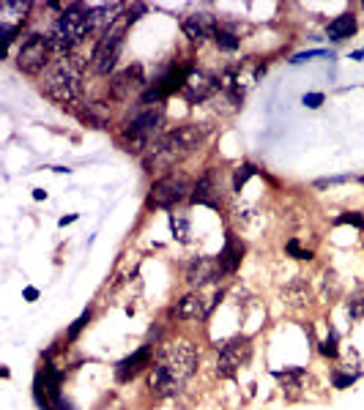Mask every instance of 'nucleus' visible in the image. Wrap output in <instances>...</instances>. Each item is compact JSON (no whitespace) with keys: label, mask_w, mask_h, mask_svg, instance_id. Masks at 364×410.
<instances>
[{"label":"nucleus","mask_w":364,"mask_h":410,"mask_svg":"<svg viewBox=\"0 0 364 410\" xmlns=\"http://www.w3.org/2000/svg\"><path fill=\"white\" fill-rule=\"evenodd\" d=\"M197 369V350L192 342L179 339V342H170L159 350V359L156 364L151 366V377H148V386L156 397H173L183 388V383L195 375Z\"/></svg>","instance_id":"1"},{"label":"nucleus","mask_w":364,"mask_h":410,"mask_svg":"<svg viewBox=\"0 0 364 410\" xmlns=\"http://www.w3.org/2000/svg\"><path fill=\"white\" fill-rule=\"evenodd\" d=\"M203 137H206V129L203 126H195V123H186V126H179V129L167 132V135L151 148V153L145 159V170L154 173V170H170V167H176L179 162H183L186 156H192L200 148Z\"/></svg>","instance_id":"2"},{"label":"nucleus","mask_w":364,"mask_h":410,"mask_svg":"<svg viewBox=\"0 0 364 410\" xmlns=\"http://www.w3.org/2000/svg\"><path fill=\"white\" fill-rule=\"evenodd\" d=\"M42 91L58 104H74L83 96V58L60 55L44 71Z\"/></svg>","instance_id":"3"},{"label":"nucleus","mask_w":364,"mask_h":410,"mask_svg":"<svg viewBox=\"0 0 364 410\" xmlns=\"http://www.w3.org/2000/svg\"><path fill=\"white\" fill-rule=\"evenodd\" d=\"M162 126H165V110L162 104L156 107H140L137 115L126 123L124 135H121V142L129 153H145L151 151L159 139H162Z\"/></svg>","instance_id":"4"},{"label":"nucleus","mask_w":364,"mask_h":410,"mask_svg":"<svg viewBox=\"0 0 364 410\" xmlns=\"http://www.w3.org/2000/svg\"><path fill=\"white\" fill-rule=\"evenodd\" d=\"M88 33H91V17H88V11H83L80 3H74V6H69V8L58 17V22L52 25L49 42H52V49H55V52L69 55L74 46L85 42Z\"/></svg>","instance_id":"5"},{"label":"nucleus","mask_w":364,"mask_h":410,"mask_svg":"<svg viewBox=\"0 0 364 410\" xmlns=\"http://www.w3.org/2000/svg\"><path fill=\"white\" fill-rule=\"evenodd\" d=\"M132 22H129V17H126V11L121 14V19L107 31V33H101V39L96 42L93 46V55H91V66L96 74H110L113 69H115V63H118V55H121V46H124V36H126V28H129Z\"/></svg>","instance_id":"6"},{"label":"nucleus","mask_w":364,"mask_h":410,"mask_svg":"<svg viewBox=\"0 0 364 410\" xmlns=\"http://www.w3.org/2000/svg\"><path fill=\"white\" fill-rule=\"evenodd\" d=\"M192 183L183 173H167L165 178L151 186L148 194V205L151 208H176L179 203H183L186 197H192Z\"/></svg>","instance_id":"7"},{"label":"nucleus","mask_w":364,"mask_h":410,"mask_svg":"<svg viewBox=\"0 0 364 410\" xmlns=\"http://www.w3.org/2000/svg\"><path fill=\"white\" fill-rule=\"evenodd\" d=\"M49 55H52V42L47 36H42V33H31L22 42V46L17 49V69L31 74V77H36V74H42L47 69Z\"/></svg>","instance_id":"8"},{"label":"nucleus","mask_w":364,"mask_h":410,"mask_svg":"<svg viewBox=\"0 0 364 410\" xmlns=\"http://www.w3.org/2000/svg\"><path fill=\"white\" fill-rule=\"evenodd\" d=\"M252 359V339L249 336H230L228 342L220 345V356H217V377H233L241 366L249 364Z\"/></svg>","instance_id":"9"},{"label":"nucleus","mask_w":364,"mask_h":410,"mask_svg":"<svg viewBox=\"0 0 364 410\" xmlns=\"http://www.w3.org/2000/svg\"><path fill=\"white\" fill-rule=\"evenodd\" d=\"M217 91H220V80H217L214 74L200 71V69H189L186 83H183V88H181L183 99H186L189 104H203V101H208Z\"/></svg>","instance_id":"10"},{"label":"nucleus","mask_w":364,"mask_h":410,"mask_svg":"<svg viewBox=\"0 0 364 410\" xmlns=\"http://www.w3.org/2000/svg\"><path fill=\"white\" fill-rule=\"evenodd\" d=\"M137 93H145V74H142V66H129L124 69L121 74L113 77L110 83V96L115 101H129Z\"/></svg>","instance_id":"11"},{"label":"nucleus","mask_w":364,"mask_h":410,"mask_svg":"<svg viewBox=\"0 0 364 410\" xmlns=\"http://www.w3.org/2000/svg\"><path fill=\"white\" fill-rule=\"evenodd\" d=\"M192 203H197V205H208V208H220L222 205V176H220V170H206L197 183H195V189H192Z\"/></svg>","instance_id":"12"},{"label":"nucleus","mask_w":364,"mask_h":410,"mask_svg":"<svg viewBox=\"0 0 364 410\" xmlns=\"http://www.w3.org/2000/svg\"><path fill=\"white\" fill-rule=\"evenodd\" d=\"M181 31L186 33L189 42L200 44V42H206V39H217L220 25H217V17H214V14L197 11V14H186V17H183Z\"/></svg>","instance_id":"13"},{"label":"nucleus","mask_w":364,"mask_h":410,"mask_svg":"<svg viewBox=\"0 0 364 410\" xmlns=\"http://www.w3.org/2000/svg\"><path fill=\"white\" fill-rule=\"evenodd\" d=\"M186 282L192 284V287H203V284H211V282H217L222 271H220V263H217V257H195L189 266H186Z\"/></svg>","instance_id":"14"},{"label":"nucleus","mask_w":364,"mask_h":410,"mask_svg":"<svg viewBox=\"0 0 364 410\" xmlns=\"http://www.w3.org/2000/svg\"><path fill=\"white\" fill-rule=\"evenodd\" d=\"M244 252H247L244 241H241L235 232H225V246H222V252L217 255V263H220V271H222V276L235 273L238 268H241Z\"/></svg>","instance_id":"15"},{"label":"nucleus","mask_w":364,"mask_h":410,"mask_svg":"<svg viewBox=\"0 0 364 410\" xmlns=\"http://www.w3.org/2000/svg\"><path fill=\"white\" fill-rule=\"evenodd\" d=\"M151 356H154V345H142L137 353L126 356L124 361H118V366H115V380H118V383L135 380L145 366H151Z\"/></svg>","instance_id":"16"},{"label":"nucleus","mask_w":364,"mask_h":410,"mask_svg":"<svg viewBox=\"0 0 364 410\" xmlns=\"http://www.w3.org/2000/svg\"><path fill=\"white\" fill-rule=\"evenodd\" d=\"M272 375L279 380L282 394H285V400H288V402H293V400H299V397H301L304 383H307V369H304V366H285V369H274Z\"/></svg>","instance_id":"17"},{"label":"nucleus","mask_w":364,"mask_h":410,"mask_svg":"<svg viewBox=\"0 0 364 410\" xmlns=\"http://www.w3.org/2000/svg\"><path fill=\"white\" fill-rule=\"evenodd\" d=\"M170 318L203 320V318H208V307H206V301L200 298V293H189V296H183L181 301H176V307L170 309Z\"/></svg>","instance_id":"18"},{"label":"nucleus","mask_w":364,"mask_h":410,"mask_svg":"<svg viewBox=\"0 0 364 410\" xmlns=\"http://www.w3.org/2000/svg\"><path fill=\"white\" fill-rule=\"evenodd\" d=\"M282 298H285V304H288L290 309H301V307L310 304L313 290H310V284H307L301 276H296V279L282 290Z\"/></svg>","instance_id":"19"},{"label":"nucleus","mask_w":364,"mask_h":410,"mask_svg":"<svg viewBox=\"0 0 364 410\" xmlns=\"http://www.w3.org/2000/svg\"><path fill=\"white\" fill-rule=\"evenodd\" d=\"M356 17L354 14H340V17H334L331 22H329V39L331 42H345V39H351L354 33H356Z\"/></svg>","instance_id":"20"},{"label":"nucleus","mask_w":364,"mask_h":410,"mask_svg":"<svg viewBox=\"0 0 364 410\" xmlns=\"http://www.w3.org/2000/svg\"><path fill=\"white\" fill-rule=\"evenodd\" d=\"M345 309H348V318L351 320H364V282H359L356 290L348 296Z\"/></svg>","instance_id":"21"},{"label":"nucleus","mask_w":364,"mask_h":410,"mask_svg":"<svg viewBox=\"0 0 364 410\" xmlns=\"http://www.w3.org/2000/svg\"><path fill=\"white\" fill-rule=\"evenodd\" d=\"M340 293H342V287H340L337 271L329 268V271L323 273V298H326V304H334L340 298Z\"/></svg>","instance_id":"22"},{"label":"nucleus","mask_w":364,"mask_h":410,"mask_svg":"<svg viewBox=\"0 0 364 410\" xmlns=\"http://www.w3.org/2000/svg\"><path fill=\"white\" fill-rule=\"evenodd\" d=\"M170 230H173V235L186 244L189 238H192V225H189V219L183 216V214H170Z\"/></svg>","instance_id":"23"},{"label":"nucleus","mask_w":364,"mask_h":410,"mask_svg":"<svg viewBox=\"0 0 364 410\" xmlns=\"http://www.w3.org/2000/svg\"><path fill=\"white\" fill-rule=\"evenodd\" d=\"M252 176H258V167H255V164H241V167H235V173H233V189L241 191V186L249 181Z\"/></svg>","instance_id":"24"},{"label":"nucleus","mask_w":364,"mask_h":410,"mask_svg":"<svg viewBox=\"0 0 364 410\" xmlns=\"http://www.w3.org/2000/svg\"><path fill=\"white\" fill-rule=\"evenodd\" d=\"M320 356H326V359H337V356H340V348H337V331H334V328H329L326 339L320 342Z\"/></svg>","instance_id":"25"},{"label":"nucleus","mask_w":364,"mask_h":410,"mask_svg":"<svg viewBox=\"0 0 364 410\" xmlns=\"http://www.w3.org/2000/svg\"><path fill=\"white\" fill-rule=\"evenodd\" d=\"M85 118H88L91 123H96V126H104V123H107V118H110V112L104 110V104H101V101H91V104H88Z\"/></svg>","instance_id":"26"},{"label":"nucleus","mask_w":364,"mask_h":410,"mask_svg":"<svg viewBox=\"0 0 364 410\" xmlns=\"http://www.w3.org/2000/svg\"><path fill=\"white\" fill-rule=\"evenodd\" d=\"M214 42H217V46H220V49H225V52H235V49L241 46L238 36H233V33L222 31V28H220V33H217V39H214Z\"/></svg>","instance_id":"27"},{"label":"nucleus","mask_w":364,"mask_h":410,"mask_svg":"<svg viewBox=\"0 0 364 410\" xmlns=\"http://www.w3.org/2000/svg\"><path fill=\"white\" fill-rule=\"evenodd\" d=\"M285 252H288L290 257H296V260H313V252H310V249H304L296 238H290V241L285 244Z\"/></svg>","instance_id":"28"},{"label":"nucleus","mask_w":364,"mask_h":410,"mask_svg":"<svg viewBox=\"0 0 364 410\" xmlns=\"http://www.w3.org/2000/svg\"><path fill=\"white\" fill-rule=\"evenodd\" d=\"M88 323H91V309H85V312H83L80 318H77V320H74V323H72V328L66 331V336H69V342H74V339L80 336V331H83V328H85Z\"/></svg>","instance_id":"29"},{"label":"nucleus","mask_w":364,"mask_h":410,"mask_svg":"<svg viewBox=\"0 0 364 410\" xmlns=\"http://www.w3.org/2000/svg\"><path fill=\"white\" fill-rule=\"evenodd\" d=\"M334 225H354L356 230H364V216L356 214V211H348V214H340V216L334 219Z\"/></svg>","instance_id":"30"},{"label":"nucleus","mask_w":364,"mask_h":410,"mask_svg":"<svg viewBox=\"0 0 364 410\" xmlns=\"http://www.w3.org/2000/svg\"><path fill=\"white\" fill-rule=\"evenodd\" d=\"M359 380V372H351V375H342L340 369H334V375H331V383H334V388H348L351 383H356Z\"/></svg>","instance_id":"31"},{"label":"nucleus","mask_w":364,"mask_h":410,"mask_svg":"<svg viewBox=\"0 0 364 410\" xmlns=\"http://www.w3.org/2000/svg\"><path fill=\"white\" fill-rule=\"evenodd\" d=\"M301 104H304V107H310V110H315V107L323 104V93H304Z\"/></svg>","instance_id":"32"},{"label":"nucleus","mask_w":364,"mask_h":410,"mask_svg":"<svg viewBox=\"0 0 364 410\" xmlns=\"http://www.w3.org/2000/svg\"><path fill=\"white\" fill-rule=\"evenodd\" d=\"M326 52L323 49H313V52H301V55H296L290 63H301V60H310V58H323Z\"/></svg>","instance_id":"33"},{"label":"nucleus","mask_w":364,"mask_h":410,"mask_svg":"<svg viewBox=\"0 0 364 410\" xmlns=\"http://www.w3.org/2000/svg\"><path fill=\"white\" fill-rule=\"evenodd\" d=\"M25 298H28V301H36V298H39V290H36V287H25Z\"/></svg>","instance_id":"34"},{"label":"nucleus","mask_w":364,"mask_h":410,"mask_svg":"<svg viewBox=\"0 0 364 410\" xmlns=\"http://www.w3.org/2000/svg\"><path fill=\"white\" fill-rule=\"evenodd\" d=\"M72 222H77V214H72V216H63V219H60V228H66V225H72Z\"/></svg>","instance_id":"35"},{"label":"nucleus","mask_w":364,"mask_h":410,"mask_svg":"<svg viewBox=\"0 0 364 410\" xmlns=\"http://www.w3.org/2000/svg\"><path fill=\"white\" fill-rule=\"evenodd\" d=\"M44 197H47L44 189H33V200H44Z\"/></svg>","instance_id":"36"},{"label":"nucleus","mask_w":364,"mask_h":410,"mask_svg":"<svg viewBox=\"0 0 364 410\" xmlns=\"http://www.w3.org/2000/svg\"><path fill=\"white\" fill-rule=\"evenodd\" d=\"M362 183H364V176H362Z\"/></svg>","instance_id":"37"}]
</instances>
